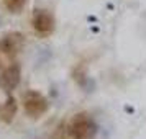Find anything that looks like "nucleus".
<instances>
[{
  "label": "nucleus",
  "mask_w": 146,
  "mask_h": 139,
  "mask_svg": "<svg viewBox=\"0 0 146 139\" xmlns=\"http://www.w3.org/2000/svg\"><path fill=\"white\" fill-rule=\"evenodd\" d=\"M67 132H69L71 139H92L97 132V125L90 115L77 113L71 119Z\"/></svg>",
  "instance_id": "nucleus-1"
},
{
  "label": "nucleus",
  "mask_w": 146,
  "mask_h": 139,
  "mask_svg": "<svg viewBox=\"0 0 146 139\" xmlns=\"http://www.w3.org/2000/svg\"><path fill=\"white\" fill-rule=\"evenodd\" d=\"M23 108L30 118H40L48 111L49 103L43 93L36 92V90H28L23 95Z\"/></svg>",
  "instance_id": "nucleus-2"
},
{
  "label": "nucleus",
  "mask_w": 146,
  "mask_h": 139,
  "mask_svg": "<svg viewBox=\"0 0 146 139\" xmlns=\"http://www.w3.org/2000/svg\"><path fill=\"white\" fill-rule=\"evenodd\" d=\"M25 46V38L23 34L18 31H12L7 33L2 40H0V53H3L5 56H17Z\"/></svg>",
  "instance_id": "nucleus-3"
},
{
  "label": "nucleus",
  "mask_w": 146,
  "mask_h": 139,
  "mask_svg": "<svg viewBox=\"0 0 146 139\" xmlns=\"http://www.w3.org/2000/svg\"><path fill=\"white\" fill-rule=\"evenodd\" d=\"M21 79V67L20 64H12L7 69H3L0 72V88L3 92L10 93L12 90H15Z\"/></svg>",
  "instance_id": "nucleus-4"
},
{
  "label": "nucleus",
  "mask_w": 146,
  "mask_h": 139,
  "mask_svg": "<svg viewBox=\"0 0 146 139\" xmlns=\"http://www.w3.org/2000/svg\"><path fill=\"white\" fill-rule=\"evenodd\" d=\"M33 30L40 36H49L54 31V16L48 10H36L33 15Z\"/></svg>",
  "instance_id": "nucleus-5"
},
{
  "label": "nucleus",
  "mask_w": 146,
  "mask_h": 139,
  "mask_svg": "<svg viewBox=\"0 0 146 139\" xmlns=\"http://www.w3.org/2000/svg\"><path fill=\"white\" fill-rule=\"evenodd\" d=\"M15 115H17V101L13 97H8L5 103L0 105V121L5 125H10L13 121Z\"/></svg>",
  "instance_id": "nucleus-6"
},
{
  "label": "nucleus",
  "mask_w": 146,
  "mask_h": 139,
  "mask_svg": "<svg viewBox=\"0 0 146 139\" xmlns=\"http://www.w3.org/2000/svg\"><path fill=\"white\" fill-rule=\"evenodd\" d=\"M28 0H3L5 8H7L10 13H20L21 10L25 8Z\"/></svg>",
  "instance_id": "nucleus-7"
},
{
  "label": "nucleus",
  "mask_w": 146,
  "mask_h": 139,
  "mask_svg": "<svg viewBox=\"0 0 146 139\" xmlns=\"http://www.w3.org/2000/svg\"><path fill=\"white\" fill-rule=\"evenodd\" d=\"M74 79H76V82H77L80 87H84V88L87 87V82L90 80L86 75V67H82V66H79L76 70H74Z\"/></svg>",
  "instance_id": "nucleus-8"
}]
</instances>
